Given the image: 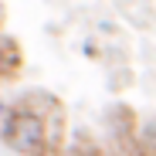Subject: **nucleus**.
I'll use <instances>...</instances> for the list:
<instances>
[{
	"instance_id": "nucleus-1",
	"label": "nucleus",
	"mask_w": 156,
	"mask_h": 156,
	"mask_svg": "<svg viewBox=\"0 0 156 156\" xmlns=\"http://www.w3.org/2000/svg\"><path fill=\"white\" fill-rule=\"evenodd\" d=\"M20 156H58L65 149V109L51 92H27L14 102L0 133Z\"/></svg>"
},
{
	"instance_id": "nucleus-2",
	"label": "nucleus",
	"mask_w": 156,
	"mask_h": 156,
	"mask_svg": "<svg viewBox=\"0 0 156 156\" xmlns=\"http://www.w3.org/2000/svg\"><path fill=\"white\" fill-rule=\"evenodd\" d=\"M20 71V44L14 37H0V82Z\"/></svg>"
},
{
	"instance_id": "nucleus-3",
	"label": "nucleus",
	"mask_w": 156,
	"mask_h": 156,
	"mask_svg": "<svg viewBox=\"0 0 156 156\" xmlns=\"http://www.w3.org/2000/svg\"><path fill=\"white\" fill-rule=\"evenodd\" d=\"M133 153H136V156H156V115L146 119L143 126H136Z\"/></svg>"
},
{
	"instance_id": "nucleus-4",
	"label": "nucleus",
	"mask_w": 156,
	"mask_h": 156,
	"mask_svg": "<svg viewBox=\"0 0 156 156\" xmlns=\"http://www.w3.org/2000/svg\"><path fill=\"white\" fill-rule=\"evenodd\" d=\"M4 115H7V105H4V102H0V119H4Z\"/></svg>"
},
{
	"instance_id": "nucleus-5",
	"label": "nucleus",
	"mask_w": 156,
	"mask_h": 156,
	"mask_svg": "<svg viewBox=\"0 0 156 156\" xmlns=\"http://www.w3.org/2000/svg\"><path fill=\"white\" fill-rule=\"evenodd\" d=\"M0 24H4V10H0Z\"/></svg>"
}]
</instances>
